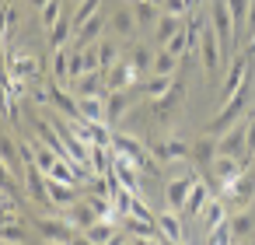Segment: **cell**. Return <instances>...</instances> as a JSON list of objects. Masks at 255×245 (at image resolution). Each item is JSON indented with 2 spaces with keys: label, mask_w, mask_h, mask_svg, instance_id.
Wrapping results in <instances>:
<instances>
[{
  "label": "cell",
  "mask_w": 255,
  "mask_h": 245,
  "mask_svg": "<svg viewBox=\"0 0 255 245\" xmlns=\"http://www.w3.org/2000/svg\"><path fill=\"white\" fill-rule=\"evenodd\" d=\"M210 25H213V32H217L224 53H227V60H231V53H234V46H238V32H234V18H231L227 0H213V7H210Z\"/></svg>",
  "instance_id": "obj_1"
},
{
  "label": "cell",
  "mask_w": 255,
  "mask_h": 245,
  "mask_svg": "<svg viewBox=\"0 0 255 245\" xmlns=\"http://www.w3.org/2000/svg\"><path fill=\"white\" fill-rule=\"evenodd\" d=\"M35 231L42 242H56V245H67V242H77V228L70 217H35Z\"/></svg>",
  "instance_id": "obj_2"
},
{
  "label": "cell",
  "mask_w": 255,
  "mask_h": 245,
  "mask_svg": "<svg viewBox=\"0 0 255 245\" xmlns=\"http://www.w3.org/2000/svg\"><path fill=\"white\" fill-rule=\"evenodd\" d=\"M248 91H252V88H248V81H245V84H241V88H238V91L220 105V112H217V116H213V123H210V133H224V130H227V126L245 112V105H248Z\"/></svg>",
  "instance_id": "obj_3"
},
{
  "label": "cell",
  "mask_w": 255,
  "mask_h": 245,
  "mask_svg": "<svg viewBox=\"0 0 255 245\" xmlns=\"http://www.w3.org/2000/svg\"><path fill=\"white\" fill-rule=\"evenodd\" d=\"M199 60H203V67H206V74H217V70L224 67V60H227V53H224V46H220V39H217L213 25H203V39H199Z\"/></svg>",
  "instance_id": "obj_4"
},
{
  "label": "cell",
  "mask_w": 255,
  "mask_h": 245,
  "mask_svg": "<svg viewBox=\"0 0 255 245\" xmlns=\"http://www.w3.org/2000/svg\"><path fill=\"white\" fill-rule=\"evenodd\" d=\"M217 151L227 154V158H252L248 154V123H238V126H227L224 137L217 140Z\"/></svg>",
  "instance_id": "obj_5"
},
{
  "label": "cell",
  "mask_w": 255,
  "mask_h": 245,
  "mask_svg": "<svg viewBox=\"0 0 255 245\" xmlns=\"http://www.w3.org/2000/svg\"><path fill=\"white\" fill-rule=\"evenodd\" d=\"M241 172H245V161L241 158H227V154H217V161L210 165V175L217 179V186L224 193H231V186L241 179Z\"/></svg>",
  "instance_id": "obj_6"
},
{
  "label": "cell",
  "mask_w": 255,
  "mask_h": 245,
  "mask_svg": "<svg viewBox=\"0 0 255 245\" xmlns=\"http://www.w3.org/2000/svg\"><path fill=\"white\" fill-rule=\"evenodd\" d=\"M136 81H140V74L133 70L129 60H116V63L105 67V95L109 91H119V88H133Z\"/></svg>",
  "instance_id": "obj_7"
},
{
  "label": "cell",
  "mask_w": 255,
  "mask_h": 245,
  "mask_svg": "<svg viewBox=\"0 0 255 245\" xmlns=\"http://www.w3.org/2000/svg\"><path fill=\"white\" fill-rule=\"evenodd\" d=\"M136 91H140V88L133 84V88H119V91H109V95H105V123H109V126L129 112V105L136 102Z\"/></svg>",
  "instance_id": "obj_8"
},
{
  "label": "cell",
  "mask_w": 255,
  "mask_h": 245,
  "mask_svg": "<svg viewBox=\"0 0 255 245\" xmlns=\"http://www.w3.org/2000/svg\"><path fill=\"white\" fill-rule=\"evenodd\" d=\"M248 63H252V56H248V53L231 60V70H227V77L220 81V102H227V98H231V95L248 81Z\"/></svg>",
  "instance_id": "obj_9"
},
{
  "label": "cell",
  "mask_w": 255,
  "mask_h": 245,
  "mask_svg": "<svg viewBox=\"0 0 255 245\" xmlns=\"http://www.w3.org/2000/svg\"><path fill=\"white\" fill-rule=\"evenodd\" d=\"M81 242H91V245H109V242H123V238H119V231H116L112 217H102V221H95L88 231H81Z\"/></svg>",
  "instance_id": "obj_10"
},
{
  "label": "cell",
  "mask_w": 255,
  "mask_h": 245,
  "mask_svg": "<svg viewBox=\"0 0 255 245\" xmlns=\"http://www.w3.org/2000/svg\"><path fill=\"white\" fill-rule=\"evenodd\" d=\"M196 182H199L196 175H182V179H175V182H168V193H164V200H168V210H182Z\"/></svg>",
  "instance_id": "obj_11"
},
{
  "label": "cell",
  "mask_w": 255,
  "mask_h": 245,
  "mask_svg": "<svg viewBox=\"0 0 255 245\" xmlns=\"http://www.w3.org/2000/svg\"><path fill=\"white\" fill-rule=\"evenodd\" d=\"M70 88H74L77 98H81V95H105V70H88V74L74 77Z\"/></svg>",
  "instance_id": "obj_12"
},
{
  "label": "cell",
  "mask_w": 255,
  "mask_h": 245,
  "mask_svg": "<svg viewBox=\"0 0 255 245\" xmlns=\"http://www.w3.org/2000/svg\"><path fill=\"white\" fill-rule=\"evenodd\" d=\"M49 98H53V105L60 109V116H67V119H81V102H77V95H74V91H63L60 81L49 88Z\"/></svg>",
  "instance_id": "obj_13"
},
{
  "label": "cell",
  "mask_w": 255,
  "mask_h": 245,
  "mask_svg": "<svg viewBox=\"0 0 255 245\" xmlns=\"http://www.w3.org/2000/svg\"><path fill=\"white\" fill-rule=\"evenodd\" d=\"M154 158H157V161H182V158H192V144H185V140H178V137L161 140V144H154Z\"/></svg>",
  "instance_id": "obj_14"
},
{
  "label": "cell",
  "mask_w": 255,
  "mask_h": 245,
  "mask_svg": "<svg viewBox=\"0 0 255 245\" xmlns=\"http://www.w3.org/2000/svg\"><path fill=\"white\" fill-rule=\"evenodd\" d=\"M74 203H77V186L60 182V179H49V207H56V210H70Z\"/></svg>",
  "instance_id": "obj_15"
},
{
  "label": "cell",
  "mask_w": 255,
  "mask_h": 245,
  "mask_svg": "<svg viewBox=\"0 0 255 245\" xmlns=\"http://www.w3.org/2000/svg\"><path fill=\"white\" fill-rule=\"evenodd\" d=\"M105 21H109V18H105V11L91 14V18L74 32V35H77V46H91V42H98V39H102V32H105Z\"/></svg>",
  "instance_id": "obj_16"
},
{
  "label": "cell",
  "mask_w": 255,
  "mask_h": 245,
  "mask_svg": "<svg viewBox=\"0 0 255 245\" xmlns=\"http://www.w3.org/2000/svg\"><path fill=\"white\" fill-rule=\"evenodd\" d=\"M210 203H213V193H210V186H206V182H196L182 210H185L189 217H203V210H206Z\"/></svg>",
  "instance_id": "obj_17"
},
{
  "label": "cell",
  "mask_w": 255,
  "mask_h": 245,
  "mask_svg": "<svg viewBox=\"0 0 255 245\" xmlns=\"http://www.w3.org/2000/svg\"><path fill=\"white\" fill-rule=\"evenodd\" d=\"M227 217H231V207H227V203H220V200H213V203H210V207L203 210V217H199V228H203V238H206V235H210L213 228H220V224H224Z\"/></svg>",
  "instance_id": "obj_18"
},
{
  "label": "cell",
  "mask_w": 255,
  "mask_h": 245,
  "mask_svg": "<svg viewBox=\"0 0 255 245\" xmlns=\"http://www.w3.org/2000/svg\"><path fill=\"white\" fill-rule=\"evenodd\" d=\"M182 14H168V11H161V18H157V25H154V39L161 42V46H168L178 32H182V21H178Z\"/></svg>",
  "instance_id": "obj_19"
},
{
  "label": "cell",
  "mask_w": 255,
  "mask_h": 245,
  "mask_svg": "<svg viewBox=\"0 0 255 245\" xmlns=\"http://www.w3.org/2000/svg\"><path fill=\"white\" fill-rule=\"evenodd\" d=\"M70 221H74L77 231H88V228H91L95 221H102V217H98V210L91 207V200L84 196V200H77V203L70 207Z\"/></svg>",
  "instance_id": "obj_20"
},
{
  "label": "cell",
  "mask_w": 255,
  "mask_h": 245,
  "mask_svg": "<svg viewBox=\"0 0 255 245\" xmlns=\"http://www.w3.org/2000/svg\"><path fill=\"white\" fill-rule=\"evenodd\" d=\"M109 25H112V32H116L119 39H129V35L140 28V25H136V18H133V7H129V4H126V7H119V11L109 18Z\"/></svg>",
  "instance_id": "obj_21"
},
{
  "label": "cell",
  "mask_w": 255,
  "mask_h": 245,
  "mask_svg": "<svg viewBox=\"0 0 255 245\" xmlns=\"http://www.w3.org/2000/svg\"><path fill=\"white\" fill-rule=\"evenodd\" d=\"M49 74H53V81H60V84H70V49H67V46H56V49H53Z\"/></svg>",
  "instance_id": "obj_22"
},
{
  "label": "cell",
  "mask_w": 255,
  "mask_h": 245,
  "mask_svg": "<svg viewBox=\"0 0 255 245\" xmlns=\"http://www.w3.org/2000/svg\"><path fill=\"white\" fill-rule=\"evenodd\" d=\"M217 140H213V133H206V137H199L196 144H192V161L196 165H203V168H210L213 161H217Z\"/></svg>",
  "instance_id": "obj_23"
},
{
  "label": "cell",
  "mask_w": 255,
  "mask_h": 245,
  "mask_svg": "<svg viewBox=\"0 0 255 245\" xmlns=\"http://www.w3.org/2000/svg\"><path fill=\"white\" fill-rule=\"evenodd\" d=\"M129 7H133V18H136L140 28H154L157 18H161V11H157L161 4H154V0H133Z\"/></svg>",
  "instance_id": "obj_24"
},
{
  "label": "cell",
  "mask_w": 255,
  "mask_h": 245,
  "mask_svg": "<svg viewBox=\"0 0 255 245\" xmlns=\"http://www.w3.org/2000/svg\"><path fill=\"white\" fill-rule=\"evenodd\" d=\"M81 119L91 123H105V95H81Z\"/></svg>",
  "instance_id": "obj_25"
},
{
  "label": "cell",
  "mask_w": 255,
  "mask_h": 245,
  "mask_svg": "<svg viewBox=\"0 0 255 245\" xmlns=\"http://www.w3.org/2000/svg\"><path fill=\"white\" fill-rule=\"evenodd\" d=\"M171 84H175V77H171V74H150L140 88H143V95H147V98H154V102H157V98H164V95L171 91Z\"/></svg>",
  "instance_id": "obj_26"
},
{
  "label": "cell",
  "mask_w": 255,
  "mask_h": 245,
  "mask_svg": "<svg viewBox=\"0 0 255 245\" xmlns=\"http://www.w3.org/2000/svg\"><path fill=\"white\" fill-rule=\"evenodd\" d=\"M112 151H119V154L133 158L136 165H140V161L147 158V154H143V144H140L136 137H126V133H116V137H112Z\"/></svg>",
  "instance_id": "obj_27"
},
{
  "label": "cell",
  "mask_w": 255,
  "mask_h": 245,
  "mask_svg": "<svg viewBox=\"0 0 255 245\" xmlns=\"http://www.w3.org/2000/svg\"><path fill=\"white\" fill-rule=\"evenodd\" d=\"M227 224H231V235H234V242L238 238H248V231H255V214L245 207V210H234L231 217H227Z\"/></svg>",
  "instance_id": "obj_28"
},
{
  "label": "cell",
  "mask_w": 255,
  "mask_h": 245,
  "mask_svg": "<svg viewBox=\"0 0 255 245\" xmlns=\"http://www.w3.org/2000/svg\"><path fill=\"white\" fill-rule=\"evenodd\" d=\"M157 228H161L164 242H185V231H182V221L175 217V210H164V214H157Z\"/></svg>",
  "instance_id": "obj_29"
},
{
  "label": "cell",
  "mask_w": 255,
  "mask_h": 245,
  "mask_svg": "<svg viewBox=\"0 0 255 245\" xmlns=\"http://www.w3.org/2000/svg\"><path fill=\"white\" fill-rule=\"evenodd\" d=\"M70 35H74V14H67V11H63V18L49 28V49L67 46V42H70Z\"/></svg>",
  "instance_id": "obj_30"
},
{
  "label": "cell",
  "mask_w": 255,
  "mask_h": 245,
  "mask_svg": "<svg viewBox=\"0 0 255 245\" xmlns=\"http://www.w3.org/2000/svg\"><path fill=\"white\" fill-rule=\"evenodd\" d=\"M18 154L21 147L4 133V140H0V158H4V175H18Z\"/></svg>",
  "instance_id": "obj_31"
},
{
  "label": "cell",
  "mask_w": 255,
  "mask_h": 245,
  "mask_svg": "<svg viewBox=\"0 0 255 245\" xmlns=\"http://www.w3.org/2000/svg\"><path fill=\"white\" fill-rule=\"evenodd\" d=\"M7 74H14V77H21V81H32V77H39V60H35V56H18V60L7 67Z\"/></svg>",
  "instance_id": "obj_32"
},
{
  "label": "cell",
  "mask_w": 255,
  "mask_h": 245,
  "mask_svg": "<svg viewBox=\"0 0 255 245\" xmlns=\"http://www.w3.org/2000/svg\"><path fill=\"white\" fill-rule=\"evenodd\" d=\"M126 60H129V63H133V70H136V74H140V77H143V74H147V70H150V67H154V53H150V49H147V46H133V49H129V56H126Z\"/></svg>",
  "instance_id": "obj_33"
},
{
  "label": "cell",
  "mask_w": 255,
  "mask_h": 245,
  "mask_svg": "<svg viewBox=\"0 0 255 245\" xmlns=\"http://www.w3.org/2000/svg\"><path fill=\"white\" fill-rule=\"evenodd\" d=\"M178 63H182V60L161 46V53H154V67H150V74H171V77H175V67H178Z\"/></svg>",
  "instance_id": "obj_34"
},
{
  "label": "cell",
  "mask_w": 255,
  "mask_h": 245,
  "mask_svg": "<svg viewBox=\"0 0 255 245\" xmlns=\"http://www.w3.org/2000/svg\"><path fill=\"white\" fill-rule=\"evenodd\" d=\"M98 11H102V0H81V4H74V11H70V14H74V32H77L91 14H98Z\"/></svg>",
  "instance_id": "obj_35"
},
{
  "label": "cell",
  "mask_w": 255,
  "mask_h": 245,
  "mask_svg": "<svg viewBox=\"0 0 255 245\" xmlns=\"http://www.w3.org/2000/svg\"><path fill=\"white\" fill-rule=\"evenodd\" d=\"M60 18H63V0H49L46 7H39V21L46 25V32H49Z\"/></svg>",
  "instance_id": "obj_36"
},
{
  "label": "cell",
  "mask_w": 255,
  "mask_h": 245,
  "mask_svg": "<svg viewBox=\"0 0 255 245\" xmlns=\"http://www.w3.org/2000/svg\"><path fill=\"white\" fill-rule=\"evenodd\" d=\"M182 91H185V88L175 81V84H171V91H168L164 98H157V116H168V112H171V109L182 102Z\"/></svg>",
  "instance_id": "obj_37"
},
{
  "label": "cell",
  "mask_w": 255,
  "mask_h": 245,
  "mask_svg": "<svg viewBox=\"0 0 255 245\" xmlns=\"http://www.w3.org/2000/svg\"><path fill=\"white\" fill-rule=\"evenodd\" d=\"M91 168H95V175H109V168H112L109 147H91Z\"/></svg>",
  "instance_id": "obj_38"
},
{
  "label": "cell",
  "mask_w": 255,
  "mask_h": 245,
  "mask_svg": "<svg viewBox=\"0 0 255 245\" xmlns=\"http://www.w3.org/2000/svg\"><path fill=\"white\" fill-rule=\"evenodd\" d=\"M0 242H28V235H25V228L18 224V221H4V231H0Z\"/></svg>",
  "instance_id": "obj_39"
},
{
  "label": "cell",
  "mask_w": 255,
  "mask_h": 245,
  "mask_svg": "<svg viewBox=\"0 0 255 245\" xmlns=\"http://www.w3.org/2000/svg\"><path fill=\"white\" fill-rule=\"evenodd\" d=\"M98 56H102V70H105L109 63H116V60H119V49H116V46L102 35V39H98Z\"/></svg>",
  "instance_id": "obj_40"
},
{
  "label": "cell",
  "mask_w": 255,
  "mask_h": 245,
  "mask_svg": "<svg viewBox=\"0 0 255 245\" xmlns=\"http://www.w3.org/2000/svg\"><path fill=\"white\" fill-rule=\"evenodd\" d=\"M129 214H136V217H147V221H157V217L150 214V207H147V203H140V200H133V210H129Z\"/></svg>",
  "instance_id": "obj_41"
},
{
  "label": "cell",
  "mask_w": 255,
  "mask_h": 245,
  "mask_svg": "<svg viewBox=\"0 0 255 245\" xmlns=\"http://www.w3.org/2000/svg\"><path fill=\"white\" fill-rule=\"evenodd\" d=\"M248 154H255V116H248Z\"/></svg>",
  "instance_id": "obj_42"
},
{
  "label": "cell",
  "mask_w": 255,
  "mask_h": 245,
  "mask_svg": "<svg viewBox=\"0 0 255 245\" xmlns=\"http://www.w3.org/2000/svg\"><path fill=\"white\" fill-rule=\"evenodd\" d=\"M32 4H35V7H46V4H49V0H32Z\"/></svg>",
  "instance_id": "obj_43"
},
{
  "label": "cell",
  "mask_w": 255,
  "mask_h": 245,
  "mask_svg": "<svg viewBox=\"0 0 255 245\" xmlns=\"http://www.w3.org/2000/svg\"><path fill=\"white\" fill-rule=\"evenodd\" d=\"M70 4H81V0H70Z\"/></svg>",
  "instance_id": "obj_44"
},
{
  "label": "cell",
  "mask_w": 255,
  "mask_h": 245,
  "mask_svg": "<svg viewBox=\"0 0 255 245\" xmlns=\"http://www.w3.org/2000/svg\"><path fill=\"white\" fill-rule=\"evenodd\" d=\"M252 116H255V105H252Z\"/></svg>",
  "instance_id": "obj_45"
}]
</instances>
